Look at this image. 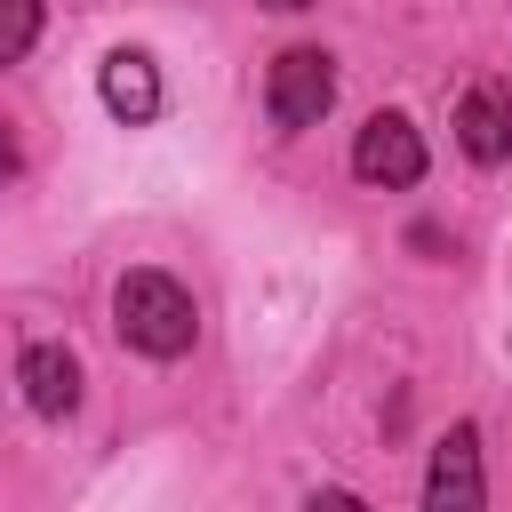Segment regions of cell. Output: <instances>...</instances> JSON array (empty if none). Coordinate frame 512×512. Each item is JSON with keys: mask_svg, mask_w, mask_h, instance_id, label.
<instances>
[{"mask_svg": "<svg viewBox=\"0 0 512 512\" xmlns=\"http://www.w3.org/2000/svg\"><path fill=\"white\" fill-rule=\"evenodd\" d=\"M352 176H360V184H384V192L416 184V176H424V136H416L400 112H376V120L360 128V144H352Z\"/></svg>", "mask_w": 512, "mask_h": 512, "instance_id": "3957f363", "label": "cell"}, {"mask_svg": "<svg viewBox=\"0 0 512 512\" xmlns=\"http://www.w3.org/2000/svg\"><path fill=\"white\" fill-rule=\"evenodd\" d=\"M480 496H488V480H480V432H472V424H456V432L432 448L424 504H432V512H472Z\"/></svg>", "mask_w": 512, "mask_h": 512, "instance_id": "277c9868", "label": "cell"}, {"mask_svg": "<svg viewBox=\"0 0 512 512\" xmlns=\"http://www.w3.org/2000/svg\"><path fill=\"white\" fill-rule=\"evenodd\" d=\"M456 144H464L480 168L512 160V96H504V88H472V96L456 104Z\"/></svg>", "mask_w": 512, "mask_h": 512, "instance_id": "8992f818", "label": "cell"}, {"mask_svg": "<svg viewBox=\"0 0 512 512\" xmlns=\"http://www.w3.org/2000/svg\"><path fill=\"white\" fill-rule=\"evenodd\" d=\"M96 88H104V112L128 120V128H144V120L160 112V72H152L144 48H112L104 72H96Z\"/></svg>", "mask_w": 512, "mask_h": 512, "instance_id": "5b68a950", "label": "cell"}, {"mask_svg": "<svg viewBox=\"0 0 512 512\" xmlns=\"http://www.w3.org/2000/svg\"><path fill=\"white\" fill-rule=\"evenodd\" d=\"M16 376H24L32 416H72V408H80V360H72L64 344H32Z\"/></svg>", "mask_w": 512, "mask_h": 512, "instance_id": "52a82bcc", "label": "cell"}, {"mask_svg": "<svg viewBox=\"0 0 512 512\" xmlns=\"http://www.w3.org/2000/svg\"><path fill=\"white\" fill-rule=\"evenodd\" d=\"M112 328H120V344H136L144 360H176V352H192L200 312H192L184 280H168V272H128V280L112 288Z\"/></svg>", "mask_w": 512, "mask_h": 512, "instance_id": "6da1fadb", "label": "cell"}, {"mask_svg": "<svg viewBox=\"0 0 512 512\" xmlns=\"http://www.w3.org/2000/svg\"><path fill=\"white\" fill-rule=\"evenodd\" d=\"M32 32H40V0H0V56L8 64L32 56Z\"/></svg>", "mask_w": 512, "mask_h": 512, "instance_id": "ba28073f", "label": "cell"}, {"mask_svg": "<svg viewBox=\"0 0 512 512\" xmlns=\"http://www.w3.org/2000/svg\"><path fill=\"white\" fill-rule=\"evenodd\" d=\"M264 8H312V0H264Z\"/></svg>", "mask_w": 512, "mask_h": 512, "instance_id": "9c48e42d", "label": "cell"}, {"mask_svg": "<svg viewBox=\"0 0 512 512\" xmlns=\"http://www.w3.org/2000/svg\"><path fill=\"white\" fill-rule=\"evenodd\" d=\"M328 104H336V56H328V48H288V56L272 64V80H264L272 128H312Z\"/></svg>", "mask_w": 512, "mask_h": 512, "instance_id": "7a4b0ae2", "label": "cell"}]
</instances>
